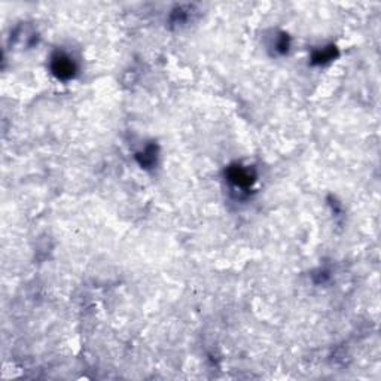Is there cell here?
Returning <instances> with one entry per match:
<instances>
[{"instance_id":"1","label":"cell","mask_w":381,"mask_h":381,"mask_svg":"<svg viewBox=\"0 0 381 381\" xmlns=\"http://www.w3.org/2000/svg\"><path fill=\"white\" fill-rule=\"evenodd\" d=\"M54 70L58 76L61 78H66V76H70L73 73V64L69 58H57L55 63H54Z\"/></svg>"}]
</instances>
